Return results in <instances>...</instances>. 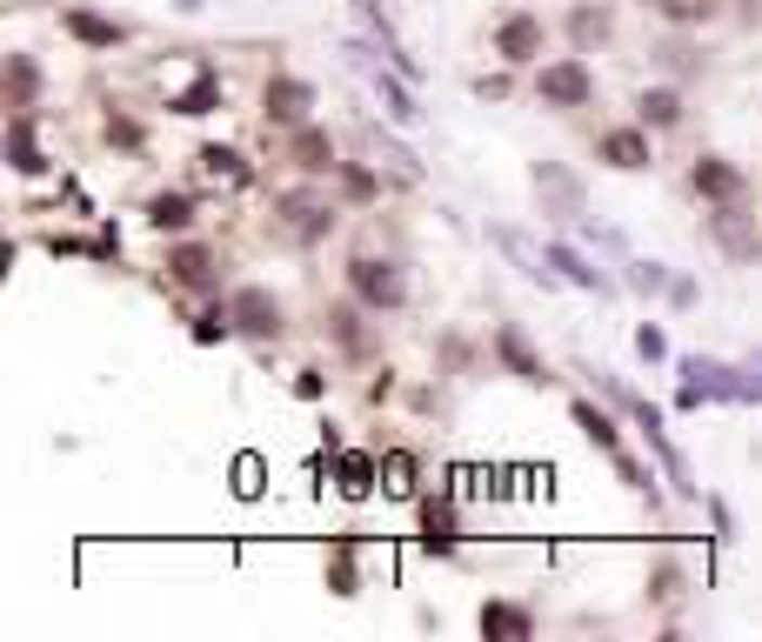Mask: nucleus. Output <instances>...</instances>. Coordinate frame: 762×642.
Masks as SVG:
<instances>
[{"label": "nucleus", "mask_w": 762, "mask_h": 642, "mask_svg": "<svg viewBox=\"0 0 762 642\" xmlns=\"http://www.w3.org/2000/svg\"><path fill=\"white\" fill-rule=\"evenodd\" d=\"M595 382H602V388H609V395L622 401V409H629V415L642 422V435H649V449L662 455V468H669V482H675V496H682V502H696L702 489H696V475H689V462H682V455L669 449V435H662V415H656V409H649V401H642V395H629V388H622V382H616L609 369H595Z\"/></svg>", "instance_id": "obj_1"}, {"label": "nucleus", "mask_w": 762, "mask_h": 642, "mask_svg": "<svg viewBox=\"0 0 762 642\" xmlns=\"http://www.w3.org/2000/svg\"><path fill=\"white\" fill-rule=\"evenodd\" d=\"M348 281H354V295L369 301V308H401V301H409V274H401L395 261L361 255V261L348 268Z\"/></svg>", "instance_id": "obj_2"}, {"label": "nucleus", "mask_w": 762, "mask_h": 642, "mask_svg": "<svg viewBox=\"0 0 762 642\" xmlns=\"http://www.w3.org/2000/svg\"><path fill=\"white\" fill-rule=\"evenodd\" d=\"M535 194H542V215L555 221H582V181L555 160H535Z\"/></svg>", "instance_id": "obj_3"}, {"label": "nucleus", "mask_w": 762, "mask_h": 642, "mask_svg": "<svg viewBox=\"0 0 762 642\" xmlns=\"http://www.w3.org/2000/svg\"><path fill=\"white\" fill-rule=\"evenodd\" d=\"M535 94H542L548 107H582V101L595 94V74H589L582 61H548L542 80H535Z\"/></svg>", "instance_id": "obj_4"}, {"label": "nucleus", "mask_w": 762, "mask_h": 642, "mask_svg": "<svg viewBox=\"0 0 762 642\" xmlns=\"http://www.w3.org/2000/svg\"><path fill=\"white\" fill-rule=\"evenodd\" d=\"M228 308H234V329H241V335H255V342H274V335H281V301H274L268 288H241Z\"/></svg>", "instance_id": "obj_5"}, {"label": "nucleus", "mask_w": 762, "mask_h": 642, "mask_svg": "<svg viewBox=\"0 0 762 642\" xmlns=\"http://www.w3.org/2000/svg\"><path fill=\"white\" fill-rule=\"evenodd\" d=\"M281 221H288L295 241H314V234L335 228V208H328L321 194H281Z\"/></svg>", "instance_id": "obj_6"}, {"label": "nucleus", "mask_w": 762, "mask_h": 642, "mask_svg": "<svg viewBox=\"0 0 762 642\" xmlns=\"http://www.w3.org/2000/svg\"><path fill=\"white\" fill-rule=\"evenodd\" d=\"M495 54H502V61H515V67H521V61H535V54H542V21L508 14V21H502V34H495Z\"/></svg>", "instance_id": "obj_7"}, {"label": "nucleus", "mask_w": 762, "mask_h": 642, "mask_svg": "<svg viewBox=\"0 0 762 642\" xmlns=\"http://www.w3.org/2000/svg\"><path fill=\"white\" fill-rule=\"evenodd\" d=\"M314 107V88L308 80H268V120H288V128H301Z\"/></svg>", "instance_id": "obj_8"}, {"label": "nucleus", "mask_w": 762, "mask_h": 642, "mask_svg": "<svg viewBox=\"0 0 762 642\" xmlns=\"http://www.w3.org/2000/svg\"><path fill=\"white\" fill-rule=\"evenodd\" d=\"M481 635L489 642H529L535 622H529V609H515V602H489V609H481Z\"/></svg>", "instance_id": "obj_9"}, {"label": "nucleus", "mask_w": 762, "mask_h": 642, "mask_svg": "<svg viewBox=\"0 0 762 642\" xmlns=\"http://www.w3.org/2000/svg\"><path fill=\"white\" fill-rule=\"evenodd\" d=\"M495 248H502V255H508L521 274H529V281H542V288L555 281V274H548V268H555V261H548V248H529V241H521L515 228H495Z\"/></svg>", "instance_id": "obj_10"}, {"label": "nucleus", "mask_w": 762, "mask_h": 642, "mask_svg": "<svg viewBox=\"0 0 762 642\" xmlns=\"http://www.w3.org/2000/svg\"><path fill=\"white\" fill-rule=\"evenodd\" d=\"M168 268H175L181 288H215V255L201 248V241H181V248L168 255Z\"/></svg>", "instance_id": "obj_11"}, {"label": "nucleus", "mask_w": 762, "mask_h": 642, "mask_svg": "<svg viewBox=\"0 0 762 642\" xmlns=\"http://www.w3.org/2000/svg\"><path fill=\"white\" fill-rule=\"evenodd\" d=\"M602 160L622 168V175H635V168H649V141H642L635 128H616V134H602Z\"/></svg>", "instance_id": "obj_12"}, {"label": "nucleus", "mask_w": 762, "mask_h": 642, "mask_svg": "<svg viewBox=\"0 0 762 642\" xmlns=\"http://www.w3.org/2000/svg\"><path fill=\"white\" fill-rule=\"evenodd\" d=\"M369 154H375V168H388L395 181H422V160L409 154V147H401V141H382V128H369Z\"/></svg>", "instance_id": "obj_13"}, {"label": "nucleus", "mask_w": 762, "mask_h": 642, "mask_svg": "<svg viewBox=\"0 0 762 642\" xmlns=\"http://www.w3.org/2000/svg\"><path fill=\"white\" fill-rule=\"evenodd\" d=\"M696 194L736 201V194H742V168H729V160H696Z\"/></svg>", "instance_id": "obj_14"}, {"label": "nucleus", "mask_w": 762, "mask_h": 642, "mask_svg": "<svg viewBox=\"0 0 762 642\" xmlns=\"http://www.w3.org/2000/svg\"><path fill=\"white\" fill-rule=\"evenodd\" d=\"M548 261H555L561 274H569V281H576V288H595V295H609V288H616V281H609V274H602V268H589V261H582V255L569 248V241H555V248H548Z\"/></svg>", "instance_id": "obj_15"}, {"label": "nucleus", "mask_w": 762, "mask_h": 642, "mask_svg": "<svg viewBox=\"0 0 762 642\" xmlns=\"http://www.w3.org/2000/svg\"><path fill=\"white\" fill-rule=\"evenodd\" d=\"M8 147H14V168L21 175H40L48 160H40V147H34V114L27 107H14V120H8Z\"/></svg>", "instance_id": "obj_16"}, {"label": "nucleus", "mask_w": 762, "mask_h": 642, "mask_svg": "<svg viewBox=\"0 0 762 642\" xmlns=\"http://www.w3.org/2000/svg\"><path fill=\"white\" fill-rule=\"evenodd\" d=\"M295 168H308V175H321V168H335V141L321 134V128H295Z\"/></svg>", "instance_id": "obj_17"}, {"label": "nucleus", "mask_w": 762, "mask_h": 642, "mask_svg": "<svg viewBox=\"0 0 762 642\" xmlns=\"http://www.w3.org/2000/svg\"><path fill=\"white\" fill-rule=\"evenodd\" d=\"M194 168L208 175V181H228V188L248 181V160H241L234 147H201V154H194Z\"/></svg>", "instance_id": "obj_18"}, {"label": "nucleus", "mask_w": 762, "mask_h": 642, "mask_svg": "<svg viewBox=\"0 0 762 642\" xmlns=\"http://www.w3.org/2000/svg\"><path fill=\"white\" fill-rule=\"evenodd\" d=\"M569 415H576V428H582V435L595 441V449H602V455H622V441H616V422H609V415H602V409H595V401H576V409H569Z\"/></svg>", "instance_id": "obj_19"}, {"label": "nucleus", "mask_w": 762, "mask_h": 642, "mask_svg": "<svg viewBox=\"0 0 762 642\" xmlns=\"http://www.w3.org/2000/svg\"><path fill=\"white\" fill-rule=\"evenodd\" d=\"M422 542H428L435 555L455 549V509H449V502H428V509H422Z\"/></svg>", "instance_id": "obj_20"}, {"label": "nucleus", "mask_w": 762, "mask_h": 642, "mask_svg": "<svg viewBox=\"0 0 762 642\" xmlns=\"http://www.w3.org/2000/svg\"><path fill=\"white\" fill-rule=\"evenodd\" d=\"M495 348H502V361H508V369H515L521 382H548V369H542V361L529 355V342H521L515 329H502V335H495Z\"/></svg>", "instance_id": "obj_21"}, {"label": "nucleus", "mask_w": 762, "mask_h": 642, "mask_svg": "<svg viewBox=\"0 0 762 642\" xmlns=\"http://www.w3.org/2000/svg\"><path fill=\"white\" fill-rule=\"evenodd\" d=\"M375 475H382V462H375V455H341V462H335L341 496H369V489H375Z\"/></svg>", "instance_id": "obj_22"}, {"label": "nucleus", "mask_w": 762, "mask_h": 642, "mask_svg": "<svg viewBox=\"0 0 762 642\" xmlns=\"http://www.w3.org/2000/svg\"><path fill=\"white\" fill-rule=\"evenodd\" d=\"M215 101H221V80L201 67V74H194V88H188V94H175L168 107H175V114H215Z\"/></svg>", "instance_id": "obj_23"}, {"label": "nucleus", "mask_w": 762, "mask_h": 642, "mask_svg": "<svg viewBox=\"0 0 762 642\" xmlns=\"http://www.w3.org/2000/svg\"><path fill=\"white\" fill-rule=\"evenodd\" d=\"M67 34H74V40H88V48H114V40H120V27H114V21H101V14H88V8H74V14H67Z\"/></svg>", "instance_id": "obj_24"}, {"label": "nucleus", "mask_w": 762, "mask_h": 642, "mask_svg": "<svg viewBox=\"0 0 762 642\" xmlns=\"http://www.w3.org/2000/svg\"><path fill=\"white\" fill-rule=\"evenodd\" d=\"M354 8H361V21H369V27H375V40H382V54H388V61H395L401 74H415V61H409V48H401V40H395V27H388V21L375 14V0H354Z\"/></svg>", "instance_id": "obj_25"}, {"label": "nucleus", "mask_w": 762, "mask_h": 642, "mask_svg": "<svg viewBox=\"0 0 762 642\" xmlns=\"http://www.w3.org/2000/svg\"><path fill=\"white\" fill-rule=\"evenodd\" d=\"M709 228H715V241H722V248H729V255H749V248H755V228H749V221H742L736 208H722V215H715Z\"/></svg>", "instance_id": "obj_26"}, {"label": "nucleus", "mask_w": 762, "mask_h": 642, "mask_svg": "<svg viewBox=\"0 0 762 642\" xmlns=\"http://www.w3.org/2000/svg\"><path fill=\"white\" fill-rule=\"evenodd\" d=\"M328 589H335V595H354V589H361V576H354V536H341L335 555H328Z\"/></svg>", "instance_id": "obj_27"}, {"label": "nucleus", "mask_w": 762, "mask_h": 642, "mask_svg": "<svg viewBox=\"0 0 762 642\" xmlns=\"http://www.w3.org/2000/svg\"><path fill=\"white\" fill-rule=\"evenodd\" d=\"M635 114L649 120V128H675V120H682V101H675L669 88H649V94L635 101Z\"/></svg>", "instance_id": "obj_28"}, {"label": "nucleus", "mask_w": 762, "mask_h": 642, "mask_svg": "<svg viewBox=\"0 0 762 642\" xmlns=\"http://www.w3.org/2000/svg\"><path fill=\"white\" fill-rule=\"evenodd\" d=\"M147 221H154L160 234H168V228H188V221H194L188 194H154V201H147Z\"/></svg>", "instance_id": "obj_29"}, {"label": "nucleus", "mask_w": 762, "mask_h": 642, "mask_svg": "<svg viewBox=\"0 0 762 642\" xmlns=\"http://www.w3.org/2000/svg\"><path fill=\"white\" fill-rule=\"evenodd\" d=\"M382 489H388V496H409V489H415V455H409V449H388V455H382Z\"/></svg>", "instance_id": "obj_30"}, {"label": "nucleus", "mask_w": 762, "mask_h": 642, "mask_svg": "<svg viewBox=\"0 0 762 642\" xmlns=\"http://www.w3.org/2000/svg\"><path fill=\"white\" fill-rule=\"evenodd\" d=\"M375 88H382V107H388V120H415V114H422V107H415V94L401 88L395 74H382V67H375Z\"/></svg>", "instance_id": "obj_31"}, {"label": "nucleus", "mask_w": 762, "mask_h": 642, "mask_svg": "<svg viewBox=\"0 0 762 642\" xmlns=\"http://www.w3.org/2000/svg\"><path fill=\"white\" fill-rule=\"evenodd\" d=\"M629 288H642V295H656V288H669V274H662V261H629Z\"/></svg>", "instance_id": "obj_32"}, {"label": "nucleus", "mask_w": 762, "mask_h": 642, "mask_svg": "<svg viewBox=\"0 0 762 642\" xmlns=\"http://www.w3.org/2000/svg\"><path fill=\"white\" fill-rule=\"evenodd\" d=\"M228 329H234V308H215V314H201V321H194V342L208 348V342H221Z\"/></svg>", "instance_id": "obj_33"}, {"label": "nucleus", "mask_w": 762, "mask_h": 642, "mask_svg": "<svg viewBox=\"0 0 762 642\" xmlns=\"http://www.w3.org/2000/svg\"><path fill=\"white\" fill-rule=\"evenodd\" d=\"M602 34H609V14H602V8H582V14H576V40H582V48H595Z\"/></svg>", "instance_id": "obj_34"}, {"label": "nucleus", "mask_w": 762, "mask_h": 642, "mask_svg": "<svg viewBox=\"0 0 762 642\" xmlns=\"http://www.w3.org/2000/svg\"><path fill=\"white\" fill-rule=\"evenodd\" d=\"M34 88H40L34 61H14V107H34Z\"/></svg>", "instance_id": "obj_35"}, {"label": "nucleus", "mask_w": 762, "mask_h": 642, "mask_svg": "<svg viewBox=\"0 0 762 642\" xmlns=\"http://www.w3.org/2000/svg\"><path fill=\"white\" fill-rule=\"evenodd\" d=\"M234 489H241V496H261V462H255V455L234 462Z\"/></svg>", "instance_id": "obj_36"}, {"label": "nucleus", "mask_w": 762, "mask_h": 642, "mask_svg": "<svg viewBox=\"0 0 762 642\" xmlns=\"http://www.w3.org/2000/svg\"><path fill=\"white\" fill-rule=\"evenodd\" d=\"M635 348H642V361H662V355H669L662 329H635Z\"/></svg>", "instance_id": "obj_37"}, {"label": "nucleus", "mask_w": 762, "mask_h": 642, "mask_svg": "<svg viewBox=\"0 0 762 642\" xmlns=\"http://www.w3.org/2000/svg\"><path fill=\"white\" fill-rule=\"evenodd\" d=\"M616 468H622V482H629V489H649V468H642V462H629V455H616Z\"/></svg>", "instance_id": "obj_38"}, {"label": "nucleus", "mask_w": 762, "mask_h": 642, "mask_svg": "<svg viewBox=\"0 0 762 642\" xmlns=\"http://www.w3.org/2000/svg\"><path fill=\"white\" fill-rule=\"evenodd\" d=\"M662 8H669L675 21H696V14H709V0H662Z\"/></svg>", "instance_id": "obj_39"}, {"label": "nucleus", "mask_w": 762, "mask_h": 642, "mask_svg": "<svg viewBox=\"0 0 762 642\" xmlns=\"http://www.w3.org/2000/svg\"><path fill=\"white\" fill-rule=\"evenodd\" d=\"M341 181H348V194H375V175H369V168H348Z\"/></svg>", "instance_id": "obj_40"}, {"label": "nucleus", "mask_w": 762, "mask_h": 642, "mask_svg": "<svg viewBox=\"0 0 762 642\" xmlns=\"http://www.w3.org/2000/svg\"><path fill=\"white\" fill-rule=\"evenodd\" d=\"M181 8H188V14H194V8H201V0H181Z\"/></svg>", "instance_id": "obj_41"}, {"label": "nucleus", "mask_w": 762, "mask_h": 642, "mask_svg": "<svg viewBox=\"0 0 762 642\" xmlns=\"http://www.w3.org/2000/svg\"><path fill=\"white\" fill-rule=\"evenodd\" d=\"M749 369H755V375H762V355H755V361H749Z\"/></svg>", "instance_id": "obj_42"}]
</instances>
